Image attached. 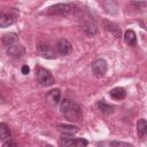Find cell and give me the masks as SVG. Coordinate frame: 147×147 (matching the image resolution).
<instances>
[{
	"label": "cell",
	"instance_id": "1",
	"mask_svg": "<svg viewBox=\"0 0 147 147\" xmlns=\"http://www.w3.org/2000/svg\"><path fill=\"white\" fill-rule=\"evenodd\" d=\"M60 109H61L62 115L70 122L79 121V118L82 117V114H83L80 106L76 101H74L71 99H68V98H65L61 101Z\"/></svg>",
	"mask_w": 147,
	"mask_h": 147
},
{
	"label": "cell",
	"instance_id": "2",
	"mask_svg": "<svg viewBox=\"0 0 147 147\" xmlns=\"http://www.w3.org/2000/svg\"><path fill=\"white\" fill-rule=\"evenodd\" d=\"M71 11V5L69 3H56L47 8L46 13L48 15H57V16H67Z\"/></svg>",
	"mask_w": 147,
	"mask_h": 147
},
{
	"label": "cell",
	"instance_id": "3",
	"mask_svg": "<svg viewBox=\"0 0 147 147\" xmlns=\"http://www.w3.org/2000/svg\"><path fill=\"white\" fill-rule=\"evenodd\" d=\"M37 79L41 86H52L54 84V78L52 74L44 68H39L37 70Z\"/></svg>",
	"mask_w": 147,
	"mask_h": 147
},
{
	"label": "cell",
	"instance_id": "4",
	"mask_svg": "<svg viewBox=\"0 0 147 147\" xmlns=\"http://www.w3.org/2000/svg\"><path fill=\"white\" fill-rule=\"evenodd\" d=\"M37 53L40 56L45 57V59H55L57 56L56 55V52L49 45L42 44V42H40V44L37 45Z\"/></svg>",
	"mask_w": 147,
	"mask_h": 147
},
{
	"label": "cell",
	"instance_id": "5",
	"mask_svg": "<svg viewBox=\"0 0 147 147\" xmlns=\"http://www.w3.org/2000/svg\"><path fill=\"white\" fill-rule=\"evenodd\" d=\"M92 72L96 77H102L107 72V62L103 59H98L92 63Z\"/></svg>",
	"mask_w": 147,
	"mask_h": 147
},
{
	"label": "cell",
	"instance_id": "6",
	"mask_svg": "<svg viewBox=\"0 0 147 147\" xmlns=\"http://www.w3.org/2000/svg\"><path fill=\"white\" fill-rule=\"evenodd\" d=\"M56 51L60 55H68L71 51H72V46L70 44V41L65 38H61L57 40L56 42Z\"/></svg>",
	"mask_w": 147,
	"mask_h": 147
},
{
	"label": "cell",
	"instance_id": "7",
	"mask_svg": "<svg viewBox=\"0 0 147 147\" xmlns=\"http://www.w3.org/2000/svg\"><path fill=\"white\" fill-rule=\"evenodd\" d=\"M15 21V15L8 11H0V26L1 28H7L11 25Z\"/></svg>",
	"mask_w": 147,
	"mask_h": 147
},
{
	"label": "cell",
	"instance_id": "8",
	"mask_svg": "<svg viewBox=\"0 0 147 147\" xmlns=\"http://www.w3.org/2000/svg\"><path fill=\"white\" fill-rule=\"evenodd\" d=\"M57 131H59L62 136L71 137V136H74L75 133H77L78 127L75 126V125H70V124H61V125L57 126Z\"/></svg>",
	"mask_w": 147,
	"mask_h": 147
},
{
	"label": "cell",
	"instance_id": "9",
	"mask_svg": "<svg viewBox=\"0 0 147 147\" xmlns=\"http://www.w3.org/2000/svg\"><path fill=\"white\" fill-rule=\"evenodd\" d=\"M60 99H61V92H60V90H57V88L52 90V91H49V92L46 94V100H47L48 103L52 105V106L59 105Z\"/></svg>",
	"mask_w": 147,
	"mask_h": 147
},
{
	"label": "cell",
	"instance_id": "10",
	"mask_svg": "<svg viewBox=\"0 0 147 147\" xmlns=\"http://www.w3.org/2000/svg\"><path fill=\"white\" fill-rule=\"evenodd\" d=\"M82 30L90 36H94L98 32V25L93 21H86L82 24Z\"/></svg>",
	"mask_w": 147,
	"mask_h": 147
},
{
	"label": "cell",
	"instance_id": "11",
	"mask_svg": "<svg viewBox=\"0 0 147 147\" xmlns=\"http://www.w3.org/2000/svg\"><path fill=\"white\" fill-rule=\"evenodd\" d=\"M24 52L25 51H24L23 46H21V45H11L7 49V54L13 57H21L24 54Z\"/></svg>",
	"mask_w": 147,
	"mask_h": 147
},
{
	"label": "cell",
	"instance_id": "12",
	"mask_svg": "<svg viewBox=\"0 0 147 147\" xmlns=\"http://www.w3.org/2000/svg\"><path fill=\"white\" fill-rule=\"evenodd\" d=\"M109 95L115 100H123L126 96V92L123 87H115L109 91Z\"/></svg>",
	"mask_w": 147,
	"mask_h": 147
},
{
	"label": "cell",
	"instance_id": "13",
	"mask_svg": "<svg viewBox=\"0 0 147 147\" xmlns=\"http://www.w3.org/2000/svg\"><path fill=\"white\" fill-rule=\"evenodd\" d=\"M124 40L129 46H136L137 45V36L133 30H126L124 33Z\"/></svg>",
	"mask_w": 147,
	"mask_h": 147
},
{
	"label": "cell",
	"instance_id": "14",
	"mask_svg": "<svg viewBox=\"0 0 147 147\" xmlns=\"http://www.w3.org/2000/svg\"><path fill=\"white\" fill-rule=\"evenodd\" d=\"M105 24H106L107 30H108L114 37H116V38L121 37V29H119V26H118L117 24H115V23H113V22H108V21H106Z\"/></svg>",
	"mask_w": 147,
	"mask_h": 147
},
{
	"label": "cell",
	"instance_id": "15",
	"mask_svg": "<svg viewBox=\"0 0 147 147\" xmlns=\"http://www.w3.org/2000/svg\"><path fill=\"white\" fill-rule=\"evenodd\" d=\"M17 40H18V37H17V34L14 33V32H11V33H6V34H3V37H2V42H3L5 45H7V46L14 45Z\"/></svg>",
	"mask_w": 147,
	"mask_h": 147
},
{
	"label": "cell",
	"instance_id": "16",
	"mask_svg": "<svg viewBox=\"0 0 147 147\" xmlns=\"http://www.w3.org/2000/svg\"><path fill=\"white\" fill-rule=\"evenodd\" d=\"M98 107L101 110V113H103L105 115H109V114H111L114 111V107L110 106V105H108L107 102H105V100L98 101Z\"/></svg>",
	"mask_w": 147,
	"mask_h": 147
},
{
	"label": "cell",
	"instance_id": "17",
	"mask_svg": "<svg viewBox=\"0 0 147 147\" xmlns=\"http://www.w3.org/2000/svg\"><path fill=\"white\" fill-rule=\"evenodd\" d=\"M146 131H147V123H146V119L141 118V119H139L138 123H137V133H138L139 137H144L145 133H146Z\"/></svg>",
	"mask_w": 147,
	"mask_h": 147
},
{
	"label": "cell",
	"instance_id": "18",
	"mask_svg": "<svg viewBox=\"0 0 147 147\" xmlns=\"http://www.w3.org/2000/svg\"><path fill=\"white\" fill-rule=\"evenodd\" d=\"M74 138L68 137V136H62L59 139V145L61 147H74Z\"/></svg>",
	"mask_w": 147,
	"mask_h": 147
},
{
	"label": "cell",
	"instance_id": "19",
	"mask_svg": "<svg viewBox=\"0 0 147 147\" xmlns=\"http://www.w3.org/2000/svg\"><path fill=\"white\" fill-rule=\"evenodd\" d=\"M10 137V130L6 123H0V140H6Z\"/></svg>",
	"mask_w": 147,
	"mask_h": 147
},
{
	"label": "cell",
	"instance_id": "20",
	"mask_svg": "<svg viewBox=\"0 0 147 147\" xmlns=\"http://www.w3.org/2000/svg\"><path fill=\"white\" fill-rule=\"evenodd\" d=\"M88 145V141L84 138H77L74 140V147H86Z\"/></svg>",
	"mask_w": 147,
	"mask_h": 147
},
{
	"label": "cell",
	"instance_id": "21",
	"mask_svg": "<svg viewBox=\"0 0 147 147\" xmlns=\"http://www.w3.org/2000/svg\"><path fill=\"white\" fill-rule=\"evenodd\" d=\"M110 147H133V146L131 144H127V142H124V141L114 140V141H110Z\"/></svg>",
	"mask_w": 147,
	"mask_h": 147
},
{
	"label": "cell",
	"instance_id": "22",
	"mask_svg": "<svg viewBox=\"0 0 147 147\" xmlns=\"http://www.w3.org/2000/svg\"><path fill=\"white\" fill-rule=\"evenodd\" d=\"M2 147H18V145H17V142H16L15 140L9 139V140H7V141L3 142Z\"/></svg>",
	"mask_w": 147,
	"mask_h": 147
},
{
	"label": "cell",
	"instance_id": "23",
	"mask_svg": "<svg viewBox=\"0 0 147 147\" xmlns=\"http://www.w3.org/2000/svg\"><path fill=\"white\" fill-rule=\"evenodd\" d=\"M29 71H30V68H29L28 65H23V67H22V74L26 75V74H29Z\"/></svg>",
	"mask_w": 147,
	"mask_h": 147
},
{
	"label": "cell",
	"instance_id": "24",
	"mask_svg": "<svg viewBox=\"0 0 147 147\" xmlns=\"http://www.w3.org/2000/svg\"><path fill=\"white\" fill-rule=\"evenodd\" d=\"M45 147H52V146H49V145H47V146H45Z\"/></svg>",
	"mask_w": 147,
	"mask_h": 147
}]
</instances>
